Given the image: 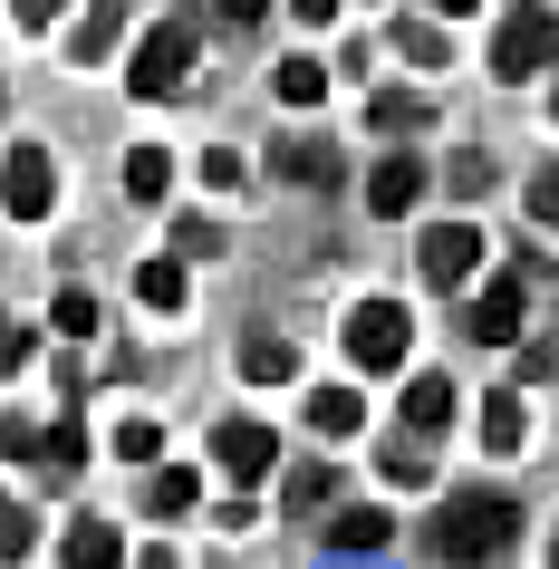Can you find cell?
I'll list each match as a JSON object with an SVG mask.
<instances>
[{
	"label": "cell",
	"instance_id": "obj_1",
	"mask_svg": "<svg viewBox=\"0 0 559 569\" xmlns=\"http://www.w3.org/2000/svg\"><path fill=\"white\" fill-rule=\"evenodd\" d=\"M511 540H521V502L492 492V482H472V492L435 502V521H425V550H435L443 569H492Z\"/></svg>",
	"mask_w": 559,
	"mask_h": 569
},
{
	"label": "cell",
	"instance_id": "obj_2",
	"mask_svg": "<svg viewBox=\"0 0 559 569\" xmlns=\"http://www.w3.org/2000/svg\"><path fill=\"white\" fill-rule=\"evenodd\" d=\"M559 59V10H511L492 30V78H530Z\"/></svg>",
	"mask_w": 559,
	"mask_h": 569
},
{
	"label": "cell",
	"instance_id": "obj_3",
	"mask_svg": "<svg viewBox=\"0 0 559 569\" xmlns=\"http://www.w3.org/2000/svg\"><path fill=\"white\" fill-rule=\"evenodd\" d=\"M406 348H415V319L396 300H357V319H348V358L357 367H406Z\"/></svg>",
	"mask_w": 559,
	"mask_h": 569
},
{
	"label": "cell",
	"instance_id": "obj_4",
	"mask_svg": "<svg viewBox=\"0 0 559 569\" xmlns=\"http://www.w3.org/2000/svg\"><path fill=\"white\" fill-rule=\"evenodd\" d=\"M49 203H59V164H49V146H10V164H0V212H10V222H39Z\"/></svg>",
	"mask_w": 559,
	"mask_h": 569
},
{
	"label": "cell",
	"instance_id": "obj_5",
	"mask_svg": "<svg viewBox=\"0 0 559 569\" xmlns=\"http://www.w3.org/2000/svg\"><path fill=\"white\" fill-rule=\"evenodd\" d=\"M183 68H193V30L164 20V30H146V49H136V68H126V88H136V97H174Z\"/></svg>",
	"mask_w": 559,
	"mask_h": 569
},
{
	"label": "cell",
	"instance_id": "obj_6",
	"mask_svg": "<svg viewBox=\"0 0 559 569\" xmlns=\"http://www.w3.org/2000/svg\"><path fill=\"white\" fill-rule=\"evenodd\" d=\"M212 463H222L232 482H270L280 473V435L251 425V416H232V425H212Z\"/></svg>",
	"mask_w": 559,
	"mask_h": 569
},
{
	"label": "cell",
	"instance_id": "obj_7",
	"mask_svg": "<svg viewBox=\"0 0 559 569\" xmlns=\"http://www.w3.org/2000/svg\"><path fill=\"white\" fill-rule=\"evenodd\" d=\"M415 270H425L435 290H463L472 270H482V232H472V222H435V232L415 241Z\"/></svg>",
	"mask_w": 559,
	"mask_h": 569
},
{
	"label": "cell",
	"instance_id": "obj_8",
	"mask_svg": "<svg viewBox=\"0 0 559 569\" xmlns=\"http://www.w3.org/2000/svg\"><path fill=\"white\" fill-rule=\"evenodd\" d=\"M415 203H425V164H415V154H386L377 174H367V212L396 222V212H415Z\"/></svg>",
	"mask_w": 559,
	"mask_h": 569
},
{
	"label": "cell",
	"instance_id": "obj_9",
	"mask_svg": "<svg viewBox=\"0 0 559 569\" xmlns=\"http://www.w3.org/2000/svg\"><path fill=\"white\" fill-rule=\"evenodd\" d=\"M472 338H482V348H501V338L521 329V280H511V270H501L492 290H482V300H472V319H463Z\"/></svg>",
	"mask_w": 559,
	"mask_h": 569
},
{
	"label": "cell",
	"instance_id": "obj_10",
	"mask_svg": "<svg viewBox=\"0 0 559 569\" xmlns=\"http://www.w3.org/2000/svg\"><path fill=\"white\" fill-rule=\"evenodd\" d=\"M68 569H126V540H117V521H68V550H59Z\"/></svg>",
	"mask_w": 559,
	"mask_h": 569
},
{
	"label": "cell",
	"instance_id": "obj_11",
	"mask_svg": "<svg viewBox=\"0 0 559 569\" xmlns=\"http://www.w3.org/2000/svg\"><path fill=\"white\" fill-rule=\"evenodd\" d=\"M241 377H251V387H290L299 348H290V338H251V348H241Z\"/></svg>",
	"mask_w": 559,
	"mask_h": 569
},
{
	"label": "cell",
	"instance_id": "obj_12",
	"mask_svg": "<svg viewBox=\"0 0 559 569\" xmlns=\"http://www.w3.org/2000/svg\"><path fill=\"white\" fill-rule=\"evenodd\" d=\"M406 425L415 435H443V425H453V387H443V377H415L406 387Z\"/></svg>",
	"mask_w": 559,
	"mask_h": 569
},
{
	"label": "cell",
	"instance_id": "obj_13",
	"mask_svg": "<svg viewBox=\"0 0 559 569\" xmlns=\"http://www.w3.org/2000/svg\"><path fill=\"white\" fill-rule=\"evenodd\" d=\"M117 30H126V0H97V10H88V20H78V39H68V49H78V59H107V49H117Z\"/></svg>",
	"mask_w": 559,
	"mask_h": 569
},
{
	"label": "cell",
	"instance_id": "obj_14",
	"mask_svg": "<svg viewBox=\"0 0 559 569\" xmlns=\"http://www.w3.org/2000/svg\"><path fill=\"white\" fill-rule=\"evenodd\" d=\"M39 463H49V482H68L78 463H88V435H78V416H59L49 435H39Z\"/></svg>",
	"mask_w": 559,
	"mask_h": 569
},
{
	"label": "cell",
	"instance_id": "obj_15",
	"mask_svg": "<svg viewBox=\"0 0 559 569\" xmlns=\"http://www.w3.org/2000/svg\"><path fill=\"white\" fill-rule=\"evenodd\" d=\"M521 435H530V416H521V396L501 387L492 406H482V445H492V453H521Z\"/></svg>",
	"mask_w": 559,
	"mask_h": 569
},
{
	"label": "cell",
	"instance_id": "obj_16",
	"mask_svg": "<svg viewBox=\"0 0 559 569\" xmlns=\"http://www.w3.org/2000/svg\"><path fill=\"white\" fill-rule=\"evenodd\" d=\"M396 49H406L415 68H435V78H443V59H453V39H443V20H396Z\"/></svg>",
	"mask_w": 559,
	"mask_h": 569
},
{
	"label": "cell",
	"instance_id": "obj_17",
	"mask_svg": "<svg viewBox=\"0 0 559 569\" xmlns=\"http://www.w3.org/2000/svg\"><path fill=\"white\" fill-rule=\"evenodd\" d=\"M357 416H367V406H357V387H319V396H309V425H319L328 445H338V435H357Z\"/></svg>",
	"mask_w": 559,
	"mask_h": 569
},
{
	"label": "cell",
	"instance_id": "obj_18",
	"mask_svg": "<svg viewBox=\"0 0 559 569\" xmlns=\"http://www.w3.org/2000/svg\"><path fill=\"white\" fill-rule=\"evenodd\" d=\"M164 183H174V154H164V146H136V154H126V193H136V203H154Z\"/></svg>",
	"mask_w": 559,
	"mask_h": 569
},
{
	"label": "cell",
	"instance_id": "obj_19",
	"mask_svg": "<svg viewBox=\"0 0 559 569\" xmlns=\"http://www.w3.org/2000/svg\"><path fill=\"white\" fill-rule=\"evenodd\" d=\"M377 540H386V511H377V502H357V511L328 521V550H377Z\"/></svg>",
	"mask_w": 559,
	"mask_h": 569
},
{
	"label": "cell",
	"instance_id": "obj_20",
	"mask_svg": "<svg viewBox=\"0 0 559 569\" xmlns=\"http://www.w3.org/2000/svg\"><path fill=\"white\" fill-rule=\"evenodd\" d=\"M270 88H280V107H319V97H328V68H319V59H290Z\"/></svg>",
	"mask_w": 559,
	"mask_h": 569
},
{
	"label": "cell",
	"instance_id": "obj_21",
	"mask_svg": "<svg viewBox=\"0 0 559 569\" xmlns=\"http://www.w3.org/2000/svg\"><path fill=\"white\" fill-rule=\"evenodd\" d=\"M136 300L146 309H183V261H146L136 270Z\"/></svg>",
	"mask_w": 559,
	"mask_h": 569
},
{
	"label": "cell",
	"instance_id": "obj_22",
	"mask_svg": "<svg viewBox=\"0 0 559 569\" xmlns=\"http://www.w3.org/2000/svg\"><path fill=\"white\" fill-rule=\"evenodd\" d=\"M193 492H203V482H193V473H174V463H164V473L146 482V511H164V521H174V511H193Z\"/></svg>",
	"mask_w": 559,
	"mask_h": 569
},
{
	"label": "cell",
	"instance_id": "obj_23",
	"mask_svg": "<svg viewBox=\"0 0 559 569\" xmlns=\"http://www.w3.org/2000/svg\"><path fill=\"white\" fill-rule=\"evenodd\" d=\"M280 174H290V183H338V146H290V154H280Z\"/></svg>",
	"mask_w": 559,
	"mask_h": 569
},
{
	"label": "cell",
	"instance_id": "obj_24",
	"mask_svg": "<svg viewBox=\"0 0 559 569\" xmlns=\"http://www.w3.org/2000/svg\"><path fill=\"white\" fill-rule=\"evenodd\" d=\"M443 183H453V193H492V154H482V146H463L453 164H443Z\"/></svg>",
	"mask_w": 559,
	"mask_h": 569
},
{
	"label": "cell",
	"instance_id": "obj_25",
	"mask_svg": "<svg viewBox=\"0 0 559 569\" xmlns=\"http://www.w3.org/2000/svg\"><path fill=\"white\" fill-rule=\"evenodd\" d=\"M212 251H222V232H212L203 212H183L174 222V261H212Z\"/></svg>",
	"mask_w": 559,
	"mask_h": 569
},
{
	"label": "cell",
	"instance_id": "obj_26",
	"mask_svg": "<svg viewBox=\"0 0 559 569\" xmlns=\"http://www.w3.org/2000/svg\"><path fill=\"white\" fill-rule=\"evenodd\" d=\"M49 329H59V338H88V329H97V300H88V290H59Z\"/></svg>",
	"mask_w": 559,
	"mask_h": 569
},
{
	"label": "cell",
	"instance_id": "obj_27",
	"mask_svg": "<svg viewBox=\"0 0 559 569\" xmlns=\"http://www.w3.org/2000/svg\"><path fill=\"white\" fill-rule=\"evenodd\" d=\"M10 560H30V511L0 492V569H10Z\"/></svg>",
	"mask_w": 559,
	"mask_h": 569
},
{
	"label": "cell",
	"instance_id": "obj_28",
	"mask_svg": "<svg viewBox=\"0 0 559 569\" xmlns=\"http://www.w3.org/2000/svg\"><path fill=\"white\" fill-rule=\"evenodd\" d=\"M425 107H435V97H377V107H367V117H377V126H386V136H406V126H415V117H425Z\"/></svg>",
	"mask_w": 559,
	"mask_h": 569
},
{
	"label": "cell",
	"instance_id": "obj_29",
	"mask_svg": "<svg viewBox=\"0 0 559 569\" xmlns=\"http://www.w3.org/2000/svg\"><path fill=\"white\" fill-rule=\"evenodd\" d=\"M530 212L559 232V164H540V174H530Z\"/></svg>",
	"mask_w": 559,
	"mask_h": 569
},
{
	"label": "cell",
	"instance_id": "obj_30",
	"mask_svg": "<svg viewBox=\"0 0 559 569\" xmlns=\"http://www.w3.org/2000/svg\"><path fill=\"white\" fill-rule=\"evenodd\" d=\"M10 367H30V319H0V377Z\"/></svg>",
	"mask_w": 559,
	"mask_h": 569
},
{
	"label": "cell",
	"instance_id": "obj_31",
	"mask_svg": "<svg viewBox=\"0 0 559 569\" xmlns=\"http://www.w3.org/2000/svg\"><path fill=\"white\" fill-rule=\"evenodd\" d=\"M0 453H39V425L30 416H0Z\"/></svg>",
	"mask_w": 559,
	"mask_h": 569
},
{
	"label": "cell",
	"instance_id": "obj_32",
	"mask_svg": "<svg viewBox=\"0 0 559 569\" xmlns=\"http://www.w3.org/2000/svg\"><path fill=\"white\" fill-rule=\"evenodd\" d=\"M117 453L126 463H154V425H117Z\"/></svg>",
	"mask_w": 559,
	"mask_h": 569
},
{
	"label": "cell",
	"instance_id": "obj_33",
	"mask_svg": "<svg viewBox=\"0 0 559 569\" xmlns=\"http://www.w3.org/2000/svg\"><path fill=\"white\" fill-rule=\"evenodd\" d=\"M261 10H270V0H222V20H232V30H251Z\"/></svg>",
	"mask_w": 559,
	"mask_h": 569
},
{
	"label": "cell",
	"instance_id": "obj_34",
	"mask_svg": "<svg viewBox=\"0 0 559 569\" xmlns=\"http://www.w3.org/2000/svg\"><path fill=\"white\" fill-rule=\"evenodd\" d=\"M10 10H20L30 30H49V10H68V0H10Z\"/></svg>",
	"mask_w": 559,
	"mask_h": 569
},
{
	"label": "cell",
	"instance_id": "obj_35",
	"mask_svg": "<svg viewBox=\"0 0 559 569\" xmlns=\"http://www.w3.org/2000/svg\"><path fill=\"white\" fill-rule=\"evenodd\" d=\"M290 20H338V0H290Z\"/></svg>",
	"mask_w": 559,
	"mask_h": 569
},
{
	"label": "cell",
	"instance_id": "obj_36",
	"mask_svg": "<svg viewBox=\"0 0 559 569\" xmlns=\"http://www.w3.org/2000/svg\"><path fill=\"white\" fill-rule=\"evenodd\" d=\"M136 569H174V550H146V560H136Z\"/></svg>",
	"mask_w": 559,
	"mask_h": 569
},
{
	"label": "cell",
	"instance_id": "obj_37",
	"mask_svg": "<svg viewBox=\"0 0 559 569\" xmlns=\"http://www.w3.org/2000/svg\"><path fill=\"white\" fill-rule=\"evenodd\" d=\"M550 569H559V521H550Z\"/></svg>",
	"mask_w": 559,
	"mask_h": 569
},
{
	"label": "cell",
	"instance_id": "obj_38",
	"mask_svg": "<svg viewBox=\"0 0 559 569\" xmlns=\"http://www.w3.org/2000/svg\"><path fill=\"white\" fill-rule=\"evenodd\" d=\"M435 10H472V0H435Z\"/></svg>",
	"mask_w": 559,
	"mask_h": 569
},
{
	"label": "cell",
	"instance_id": "obj_39",
	"mask_svg": "<svg viewBox=\"0 0 559 569\" xmlns=\"http://www.w3.org/2000/svg\"><path fill=\"white\" fill-rule=\"evenodd\" d=\"M550 117H559V88H550Z\"/></svg>",
	"mask_w": 559,
	"mask_h": 569
}]
</instances>
